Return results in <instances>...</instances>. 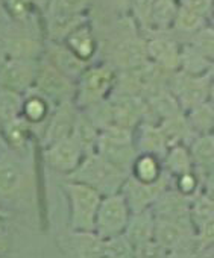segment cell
Here are the masks:
<instances>
[{"mask_svg": "<svg viewBox=\"0 0 214 258\" xmlns=\"http://www.w3.org/2000/svg\"><path fill=\"white\" fill-rule=\"evenodd\" d=\"M129 173L117 169L99 152L88 154L82 158L81 164L67 175V179L87 184L97 190L102 196L120 193Z\"/></svg>", "mask_w": 214, "mask_h": 258, "instance_id": "1", "label": "cell"}, {"mask_svg": "<svg viewBox=\"0 0 214 258\" xmlns=\"http://www.w3.org/2000/svg\"><path fill=\"white\" fill-rule=\"evenodd\" d=\"M62 187L68 201L70 228L73 231H94L96 214L103 196L93 187L72 179H67Z\"/></svg>", "mask_w": 214, "mask_h": 258, "instance_id": "2", "label": "cell"}, {"mask_svg": "<svg viewBox=\"0 0 214 258\" xmlns=\"http://www.w3.org/2000/svg\"><path fill=\"white\" fill-rule=\"evenodd\" d=\"M117 82L114 69L110 66L87 67L85 72L78 79L76 87V106L88 108L106 99L108 93L114 88Z\"/></svg>", "mask_w": 214, "mask_h": 258, "instance_id": "3", "label": "cell"}, {"mask_svg": "<svg viewBox=\"0 0 214 258\" xmlns=\"http://www.w3.org/2000/svg\"><path fill=\"white\" fill-rule=\"evenodd\" d=\"M131 214V208L122 193L103 196L96 214L94 232L102 238L123 234Z\"/></svg>", "mask_w": 214, "mask_h": 258, "instance_id": "4", "label": "cell"}, {"mask_svg": "<svg viewBox=\"0 0 214 258\" xmlns=\"http://www.w3.org/2000/svg\"><path fill=\"white\" fill-rule=\"evenodd\" d=\"M32 88L44 96L49 102H55L56 105L65 100H72L73 94H76L73 79L64 75L47 58L38 62L37 76Z\"/></svg>", "mask_w": 214, "mask_h": 258, "instance_id": "5", "label": "cell"}, {"mask_svg": "<svg viewBox=\"0 0 214 258\" xmlns=\"http://www.w3.org/2000/svg\"><path fill=\"white\" fill-rule=\"evenodd\" d=\"M211 79L206 75H188L182 70H176L169 78V90L176 97L182 111L208 100Z\"/></svg>", "mask_w": 214, "mask_h": 258, "instance_id": "6", "label": "cell"}, {"mask_svg": "<svg viewBox=\"0 0 214 258\" xmlns=\"http://www.w3.org/2000/svg\"><path fill=\"white\" fill-rule=\"evenodd\" d=\"M154 240L166 252V255H179L197 249L194 229L184 228L167 219L155 216Z\"/></svg>", "mask_w": 214, "mask_h": 258, "instance_id": "7", "label": "cell"}, {"mask_svg": "<svg viewBox=\"0 0 214 258\" xmlns=\"http://www.w3.org/2000/svg\"><path fill=\"white\" fill-rule=\"evenodd\" d=\"M167 176H169V173L166 172L158 181L143 182V181L134 178L132 175H129L126 178L120 193L126 199V202H128L129 208H131V213H137V211L152 208V205L160 198V195L166 188L170 187Z\"/></svg>", "mask_w": 214, "mask_h": 258, "instance_id": "8", "label": "cell"}, {"mask_svg": "<svg viewBox=\"0 0 214 258\" xmlns=\"http://www.w3.org/2000/svg\"><path fill=\"white\" fill-rule=\"evenodd\" d=\"M191 199L193 198L182 195L178 188H166L152 205V211L157 217L167 219L188 229H194L190 213Z\"/></svg>", "mask_w": 214, "mask_h": 258, "instance_id": "9", "label": "cell"}, {"mask_svg": "<svg viewBox=\"0 0 214 258\" xmlns=\"http://www.w3.org/2000/svg\"><path fill=\"white\" fill-rule=\"evenodd\" d=\"M44 160L47 166L62 175H70L85 157L84 149L73 136L61 139L55 143L44 146Z\"/></svg>", "mask_w": 214, "mask_h": 258, "instance_id": "10", "label": "cell"}, {"mask_svg": "<svg viewBox=\"0 0 214 258\" xmlns=\"http://www.w3.org/2000/svg\"><path fill=\"white\" fill-rule=\"evenodd\" d=\"M37 69V59L8 58L5 64L0 67V87L25 94L34 87Z\"/></svg>", "mask_w": 214, "mask_h": 258, "instance_id": "11", "label": "cell"}, {"mask_svg": "<svg viewBox=\"0 0 214 258\" xmlns=\"http://www.w3.org/2000/svg\"><path fill=\"white\" fill-rule=\"evenodd\" d=\"M76 109L72 100H65L56 105L53 112L46 120V127H44V146L55 143L61 139H65L72 136L73 126L76 121Z\"/></svg>", "mask_w": 214, "mask_h": 258, "instance_id": "12", "label": "cell"}, {"mask_svg": "<svg viewBox=\"0 0 214 258\" xmlns=\"http://www.w3.org/2000/svg\"><path fill=\"white\" fill-rule=\"evenodd\" d=\"M148 44V55L149 61L161 67L163 70L173 73L179 70V59H181V49L178 44L164 37L152 38Z\"/></svg>", "mask_w": 214, "mask_h": 258, "instance_id": "13", "label": "cell"}, {"mask_svg": "<svg viewBox=\"0 0 214 258\" xmlns=\"http://www.w3.org/2000/svg\"><path fill=\"white\" fill-rule=\"evenodd\" d=\"M25 173L16 158L0 152V198H14L23 188Z\"/></svg>", "mask_w": 214, "mask_h": 258, "instance_id": "14", "label": "cell"}, {"mask_svg": "<svg viewBox=\"0 0 214 258\" xmlns=\"http://www.w3.org/2000/svg\"><path fill=\"white\" fill-rule=\"evenodd\" d=\"M135 148L138 154H148L163 160L170 145L160 124L145 120L140 126V134Z\"/></svg>", "mask_w": 214, "mask_h": 258, "instance_id": "15", "label": "cell"}, {"mask_svg": "<svg viewBox=\"0 0 214 258\" xmlns=\"http://www.w3.org/2000/svg\"><path fill=\"white\" fill-rule=\"evenodd\" d=\"M154 229H155V214L152 208H148L131 214L123 234L132 243L135 250L137 247L154 240Z\"/></svg>", "mask_w": 214, "mask_h": 258, "instance_id": "16", "label": "cell"}, {"mask_svg": "<svg viewBox=\"0 0 214 258\" xmlns=\"http://www.w3.org/2000/svg\"><path fill=\"white\" fill-rule=\"evenodd\" d=\"M114 64L125 70H132L149 61L148 44L137 38H126L114 49Z\"/></svg>", "mask_w": 214, "mask_h": 258, "instance_id": "17", "label": "cell"}, {"mask_svg": "<svg viewBox=\"0 0 214 258\" xmlns=\"http://www.w3.org/2000/svg\"><path fill=\"white\" fill-rule=\"evenodd\" d=\"M67 247L72 249V255L84 258L105 256V238L94 231H73L67 238Z\"/></svg>", "mask_w": 214, "mask_h": 258, "instance_id": "18", "label": "cell"}, {"mask_svg": "<svg viewBox=\"0 0 214 258\" xmlns=\"http://www.w3.org/2000/svg\"><path fill=\"white\" fill-rule=\"evenodd\" d=\"M193 166L197 175H208L214 172V134H197L188 145Z\"/></svg>", "mask_w": 214, "mask_h": 258, "instance_id": "19", "label": "cell"}, {"mask_svg": "<svg viewBox=\"0 0 214 258\" xmlns=\"http://www.w3.org/2000/svg\"><path fill=\"white\" fill-rule=\"evenodd\" d=\"M47 59L53 62L70 79H79L87 69V61L75 55L65 44H52L49 47Z\"/></svg>", "mask_w": 214, "mask_h": 258, "instance_id": "20", "label": "cell"}, {"mask_svg": "<svg viewBox=\"0 0 214 258\" xmlns=\"http://www.w3.org/2000/svg\"><path fill=\"white\" fill-rule=\"evenodd\" d=\"M160 126H161L170 146H173V145L188 146L193 142V139L197 136L193 131V127L187 118V114H184L182 111H179L167 118H163Z\"/></svg>", "mask_w": 214, "mask_h": 258, "instance_id": "21", "label": "cell"}, {"mask_svg": "<svg viewBox=\"0 0 214 258\" xmlns=\"http://www.w3.org/2000/svg\"><path fill=\"white\" fill-rule=\"evenodd\" d=\"M163 167L170 176H179L194 170L193 158L188 146L185 145H173L167 149L163 158Z\"/></svg>", "mask_w": 214, "mask_h": 258, "instance_id": "22", "label": "cell"}, {"mask_svg": "<svg viewBox=\"0 0 214 258\" xmlns=\"http://www.w3.org/2000/svg\"><path fill=\"white\" fill-rule=\"evenodd\" d=\"M2 126V136L5 145L13 151H22L26 148L31 134V123L23 117H17L11 121H7Z\"/></svg>", "mask_w": 214, "mask_h": 258, "instance_id": "23", "label": "cell"}, {"mask_svg": "<svg viewBox=\"0 0 214 258\" xmlns=\"http://www.w3.org/2000/svg\"><path fill=\"white\" fill-rule=\"evenodd\" d=\"M99 134H100V131L93 124V121L88 118V115L85 112H78L72 136L78 140V143L84 149L85 155L97 151Z\"/></svg>", "mask_w": 214, "mask_h": 258, "instance_id": "24", "label": "cell"}, {"mask_svg": "<svg viewBox=\"0 0 214 258\" xmlns=\"http://www.w3.org/2000/svg\"><path fill=\"white\" fill-rule=\"evenodd\" d=\"M22 115L32 126L46 123L47 117L50 115V102L44 96L37 93L34 88H31L28 93H25V102H23Z\"/></svg>", "mask_w": 214, "mask_h": 258, "instance_id": "25", "label": "cell"}, {"mask_svg": "<svg viewBox=\"0 0 214 258\" xmlns=\"http://www.w3.org/2000/svg\"><path fill=\"white\" fill-rule=\"evenodd\" d=\"M4 46H5L8 58L38 59L41 53L40 43L28 35H11L4 40Z\"/></svg>", "mask_w": 214, "mask_h": 258, "instance_id": "26", "label": "cell"}, {"mask_svg": "<svg viewBox=\"0 0 214 258\" xmlns=\"http://www.w3.org/2000/svg\"><path fill=\"white\" fill-rule=\"evenodd\" d=\"M164 173L166 170L163 167V160L148 154H138L131 169V175L143 182L158 181Z\"/></svg>", "mask_w": 214, "mask_h": 258, "instance_id": "27", "label": "cell"}, {"mask_svg": "<svg viewBox=\"0 0 214 258\" xmlns=\"http://www.w3.org/2000/svg\"><path fill=\"white\" fill-rule=\"evenodd\" d=\"M65 46L79 58H82L84 61H88L96 49V43L93 38L91 31L81 25L79 28H76L67 38H65Z\"/></svg>", "mask_w": 214, "mask_h": 258, "instance_id": "28", "label": "cell"}, {"mask_svg": "<svg viewBox=\"0 0 214 258\" xmlns=\"http://www.w3.org/2000/svg\"><path fill=\"white\" fill-rule=\"evenodd\" d=\"M25 94L0 87V124L11 121L23 112Z\"/></svg>", "mask_w": 214, "mask_h": 258, "instance_id": "29", "label": "cell"}, {"mask_svg": "<svg viewBox=\"0 0 214 258\" xmlns=\"http://www.w3.org/2000/svg\"><path fill=\"white\" fill-rule=\"evenodd\" d=\"M187 118L196 134H208L212 133L214 124V106L205 100L187 111Z\"/></svg>", "mask_w": 214, "mask_h": 258, "instance_id": "30", "label": "cell"}, {"mask_svg": "<svg viewBox=\"0 0 214 258\" xmlns=\"http://www.w3.org/2000/svg\"><path fill=\"white\" fill-rule=\"evenodd\" d=\"M211 61L202 55L193 44L184 46L181 49V59H179V70L188 75H206Z\"/></svg>", "mask_w": 214, "mask_h": 258, "instance_id": "31", "label": "cell"}, {"mask_svg": "<svg viewBox=\"0 0 214 258\" xmlns=\"http://www.w3.org/2000/svg\"><path fill=\"white\" fill-rule=\"evenodd\" d=\"M191 223L194 231H197L208 220L214 219V198L205 191H199L191 199Z\"/></svg>", "mask_w": 214, "mask_h": 258, "instance_id": "32", "label": "cell"}, {"mask_svg": "<svg viewBox=\"0 0 214 258\" xmlns=\"http://www.w3.org/2000/svg\"><path fill=\"white\" fill-rule=\"evenodd\" d=\"M176 14H178V7L175 4V0H155L149 25L158 29H167L175 23Z\"/></svg>", "mask_w": 214, "mask_h": 258, "instance_id": "33", "label": "cell"}, {"mask_svg": "<svg viewBox=\"0 0 214 258\" xmlns=\"http://www.w3.org/2000/svg\"><path fill=\"white\" fill-rule=\"evenodd\" d=\"M105 256L108 258H129L134 256V246L125 234L105 238Z\"/></svg>", "mask_w": 214, "mask_h": 258, "instance_id": "34", "label": "cell"}, {"mask_svg": "<svg viewBox=\"0 0 214 258\" xmlns=\"http://www.w3.org/2000/svg\"><path fill=\"white\" fill-rule=\"evenodd\" d=\"M203 23H205V19L203 17L191 13L190 10L184 8V7H179L173 26L179 32H184V34H196L197 31H200L203 28Z\"/></svg>", "mask_w": 214, "mask_h": 258, "instance_id": "35", "label": "cell"}, {"mask_svg": "<svg viewBox=\"0 0 214 258\" xmlns=\"http://www.w3.org/2000/svg\"><path fill=\"white\" fill-rule=\"evenodd\" d=\"M88 0H52L50 2V16L62 17V16H81Z\"/></svg>", "mask_w": 214, "mask_h": 258, "instance_id": "36", "label": "cell"}, {"mask_svg": "<svg viewBox=\"0 0 214 258\" xmlns=\"http://www.w3.org/2000/svg\"><path fill=\"white\" fill-rule=\"evenodd\" d=\"M193 46L205 55L209 61L214 59V31L212 29H205L202 28L194 34V41Z\"/></svg>", "mask_w": 214, "mask_h": 258, "instance_id": "37", "label": "cell"}, {"mask_svg": "<svg viewBox=\"0 0 214 258\" xmlns=\"http://www.w3.org/2000/svg\"><path fill=\"white\" fill-rule=\"evenodd\" d=\"M199 187H200V181H199V175L196 173V170L176 176L175 188H178L185 196L194 198V195L199 193Z\"/></svg>", "mask_w": 214, "mask_h": 258, "instance_id": "38", "label": "cell"}, {"mask_svg": "<svg viewBox=\"0 0 214 258\" xmlns=\"http://www.w3.org/2000/svg\"><path fill=\"white\" fill-rule=\"evenodd\" d=\"M196 243L197 250H205L214 244V219L208 220L196 231Z\"/></svg>", "mask_w": 214, "mask_h": 258, "instance_id": "39", "label": "cell"}, {"mask_svg": "<svg viewBox=\"0 0 214 258\" xmlns=\"http://www.w3.org/2000/svg\"><path fill=\"white\" fill-rule=\"evenodd\" d=\"M181 7L206 19L209 16V13L212 11L214 0H181Z\"/></svg>", "mask_w": 214, "mask_h": 258, "instance_id": "40", "label": "cell"}, {"mask_svg": "<svg viewBox=\"0 0 214 258\" xmlns=\"http://www.w3.org/2000/svg\"><path fill=\"white\" fill-rule=\"evenodd\" d=\"M154 2L155 0H134V10H135L137 19L145 25H149V22H151V13H152Z\"/></svg>", "mask_w": 214, "mask_h": 258, "instance_id": "41", "label": "cell"}, {"mask_svg": "<svg viewBox=\"0 0 214 258\" xmlns=\"http://www.w3.org/2000/svg\"><path fill=\"white\" fill-rule=\"evenodd\" d=\"M202 187H203L205 193H208L209 196L214 198V172L202 176Z\"/></svg>", "mask_w": 214, "mask_h": 258, "instance_id": "42", "label": "cell"}, {"mask_svg": "<svg viewBox=\"0 0 214 258\" xmlns=\"http://www.w3.org/2000/svg\"><path fill=\"white\" fill-rule=\"evenodd\" d=\"M8 247V234L5 228V219H0V255Z\"/></svg>", "mask_w": 214, "mask_h": 258, "instance_id": "43", "label": "cell"}, {"mask_svg": "<svg viewBox=\"0 0 214 258\" xmlns=\"http://www.w3.org/2000/svg\"><path fill=\"white\" fill-rule=\"evenodd\" d=\"M8 59V55H7V50H5V46H4V41H0V67L5 64V61Z\"/></svg>", "mask_w": 214, "mask_h": 258, "instance_id": "44", "label": "cell"}, {"mask_svg": "<svg viewBox=\"0 0 214 258\" xmlns=\"http://www.w3.org/2000/svg\"><path fill=\"white\" fill-rule=\"evenodd\" d=\"M208 102L214 106V81H211V84H209V90H208Z\"/></svg>", "mask_w": 214, "mask_h": 258, "instance_id": "45", "label": "cell"}, {"mask_svg": "<svg viewBox=\"0 0 214 258\" xmlns=\"http://www.w3.org/2000/svg\"><path fill=\"white\" fill-rule=\"evenodd\" d=\"M206 76H208V78H209L211 81H214V59L211 61V64H209V67H208Z\"/></svg>", "mask_w": 214, "mask_h": 258, "instance_id": "46", "label": "cell"}, {"mask_svg": "<svg viewBox=\"0 0 214 258\" xmlns=\"http://www.w3.org/2000/svg\"><path fill=\"white\" fill-rule=\"evenodd\" d=\"M2 145H5V142H4V136H2V126H0V146Z\"/></svg>", "mask_w": 214, "mask_h": 258, "instance_id": "47", "label": "cell"}, {"mask_svg": "<svg viewBox=\"0 0 214 258\" xmlns=\"http://www.w3.org/2000/svg\"><path fill=\"white\" fill-rule=\"evenodd\" d=\"M0 219H7V213L2 208H0Z\"/></svg>", "mask_w": 214, "mask_h": 258, "instance_id": "48", "label": "cell"}, {"mask_svg": "<svg viewBox=\"0 0 214 258\" xmlns=\"http://www.w3.org/2000/svg\"><path fill=\"white\" fill-rule=\"evenodd\" d=\"M212 134H214V124H212Z\"/></svg>", "mask_w": 214, "mask_h": 258, "instance_id": "49", "label": "cell"}, {"mask_svg": "<svg viewBox=\"0 0 214 258\" xmlns=\"http://www.w3.org/2000/svg\"><path fill=\"white\" fill-rule=\"evenodd\" d=\"M212 8H214V7H212Z\"/></svg>", "mask_w": 214, "mask_h": 258, "instance_id": "50", "label": "cell"}]
</instances>
